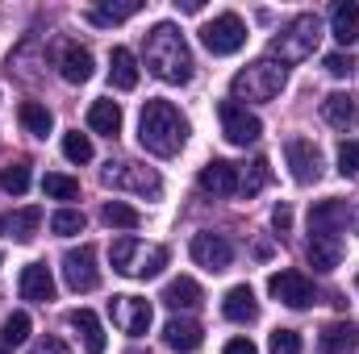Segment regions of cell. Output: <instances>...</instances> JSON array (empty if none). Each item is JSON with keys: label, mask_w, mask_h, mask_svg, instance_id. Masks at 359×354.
<instances>
[{"label": "cell", "mask_w": 359, "mask_h": 354, "mask_svg": "<svg viewBox=\"0 0 359 354\" xmlns=\"http://www.w3.org/2000/svg\"><path fill=\"white\" fill-rule=\"evenodd\" d=\"M138 142H142V150H151L159 159H172L188 142V121L180 117V108L172 100H147L142 117H138Z\"/></svg>", "instance_id": "1"}, {"label": "cell", "mask_w": 359, "mask_h": 354, "mask_svg": "<svg viewBox=\"0 0 359 354\" xmlns=\"http://www.w3.org/2000/svg\"><path fill=\"white\" fill-rule=\"evenodd\" d=\"M147 71L163 84H188L192 80V55H188V42L172 21L155 25L147 34Z\"/></svg>", "instance_id": "2"}, {"label": "cell", "mask_w": 359, "mask_h": 354, "mask_svg": "<svg viewBox=\"0 0 359 354\" xmlns=\"http://www.w3.org/2000/svg\"><path fill=\"white\" fill-rule=\"evenodd\" d=\"M318 42H322V21L313 17V13H297L276 38H271V59H280V63H301V59H309L313 50H318Z\"/></svg>", "instance_id": "3"}, {"label": "cell", "mask_w": 359, "mask_h": 354, "mask_svg": "<svg viewBox=\"0 0 359 354\" xmlns=\"http://www.w3.org/2000/svg\"><path fill=\"white\" fill-rule=\"evenodd\" d=\"M109 259H113V271H121L130 279H155L168 267V246H147V242H138V238L126 234V238L113 242Z\"/></svg>", "instance_id": "4"}, {"label": "cell", "mask_w": 359, "mask_h": 354, "mask_svg": "<svg viewBox=\"0 0 359 354\" xmlns=\"http://www.w3.org/2000/svg\"><path fill=\"white\" fill-rule=\"evenodd\" d=\"M284 84H288L284 63H276V59H259V63L243 67V71L230 80V92H234V100H276Z\"/></svg>", "instance_id": "5"}, {"label": "cell", "mask_w": 359, "mask_h": 354, "mask_svg": "<svg viewBox=\"0 0 359 354\" xmlns=\"http://www.w3.org/2000/svg\"><path fill=\"white\" fill-rule=\"evenodd\" d=\"M100 179L109 187H117V192H134V196H151V200L163 192V179L155 176L151 167H142V163H109Z\"/></svg>", "instance_id": "6"}, {"label": "cell", "mask_w": 359, "mask_h": 354, "mask_svg": "<svg viewBox=\"0 0 359 354\" xmlns=\"http://www.w3.org/2000/svg\"><path fill=\"white\" fill-rule=\"evenodd\" d=\"M201 42H205L209 55H234V50H243V42H247V25H243L238 13H222V17H213V21L201 29Z\"/></svg>", "instance_id": "7"}, {"label": "cell", "mask_w": 359, "mask_h": 354, "mask_svg": "<svg viewBox=\"0 0 359 354\" xmlns=\"http://www.w3.org/2000/svg\"><path fill=\"white\" fill-rule=\"evenodd\" d=\"M222 134H226L230 146H251V142H259L264 121H259L255 113H247V104L226 100V104H222Z\"/></svg>", "instance_id": "8"}, {"label": "cell", "mask_w": 359, "mask_h": 354, "mask_svg": "<svg viewBox=\"0 0 359 354\" xmlns=\"http://www.w3.org/2000/svg\"><path fill=\"white\" fill-rule=\"evenodd\" d=\"M63 279H67V288H72V292H96V288H100L96 250H92L88 242L63 255Z\"/></svg>", "instance_id": "9"}, {"label": "cell", "mask_w": 359, "mask_h": 354, "mask_svg": "<svg viewBox=\"0 0 359 354\" xmlns=\"http://www.w3.org/2000/svg\"><path fill=\"white\" fill-rule=\"evenodd\" d=\"M268 292L288 309H309L313 304V279L301 275V271H276L268 279Z\"/></svg>", "instance_id": "10"}, {"label": "cell", "mask_w": 359, "mask_h": 354, "mask_svg": "<svg viewBox=\"0 0 359 354\" xmlns=\"http://www.w3.org/2000/svg\"><path fill=\"white\" fill-rule=\"evenodd\" d=\"M109 313L121 325V334H130V338H142L151 330V300H142V296H113Z\"/></svg>", "instance_id": "11"}, {"label": "cell", "mask_w": 359, "mask_h": 354, "mask_svg": "<svg viewBox=\"0 0 359 354\" xmlns=\"http://www.w3.org/2000/svg\"><path fill=\"white\" fill-rule=\"evenodd\" d=\"M284 159H288L297 183H318V179H322V155H318V146H313L309 138H292V142L284 146Z\"/></svg>", "instance_id": "12"}, {"label": "cell", "mask_w": 359, "mask_h": 354, "mask_svg": "<svg viewBox=\"0 0 359 354\" xmlns=\"http://www.w3.org/2000/svg\"><path fill=\"white\" fill-rule=\"evenodd\" d=\"M188 250H192L196 267H205V271H226V267L234 263V246L222 234H196Z\"/></svg>", "instance_id": "13"}, {"label": "cell", "mask_w": 359, "mask_h": 354, "mask_svg": "<svg viewBox=\"0 0 359 354\" xmlns=\"http://www.w3.org/2000/svg\"><path fill=\"white\" fill-rule=\"evenodd\" d=\"M347 221H351L347 200H318V204L309 208V229H313V234H339Z\"/></svg>", "instance_id": "14"}, {"label": "cell", "mask_w": 359, "mask_h": 354, "mask_svg": "<svg viewBox=\"0 0 359 354\" xmlns=\"http://www.w3.org/2000/svg\"><path fill=\"white\" fill-rule=\"evenodd\" d=\"M222 313H226V321L251 325V321L259 317V300H255V292H251L247 283H234V288L222 296Z\"/></svg>", "instance_id": "15"}, {"label": "cell", "mask_w": 359, "mask_h": 354, "mask_svg": "<svg viewBox=\"0 0 359 354\" xmlns=\"http://www.w3.org/2000/svg\"><path fill=\"white\" fill-rule=\"evenodd\" d=\"M305 259L313 271H334L343 263V238L339 234H313L309 246H305Z\"/></svg>", "instance_id": "16"}, {"label": "cell", "mask_w": 359, "mask_h": 354, "mask_svg": "<svg viewBox=\"0 0 359 354\" xmlns=\"http://www.w3.org/2000/svg\"><path fill=\"white\" fill-rule=\"evenodd\" d=\"M38 229H42V208H13V213H0V234L13 238V242H29Z\"/></svg>", "instance_id": "17"}, {"label": "cell", "mask_w": 359, "mask_h": 354, "mask_svg": "<svg viewBox=\"0 0 359 354\" xmlns=\"http://www.w3.org/2000/svg\"><path fill=\"white\" fill-rule=\"evenodd\" d=\"M201 338H205V330L196 325V321H188V317H172L168 325H163V346L176 354H192L201 346Z\"/></svg>", "instance_id": "18"}, {"label": "cell", "mask_w": 359, "mask_h": 354, "mask_svg": "<svg viewBox=\"0 0 359 354\" xmlns=\"http://www.w3.org/2000/svg\"><path fill=\"white\" fill-rule=\"evenodd\" d=\"M201 187L213 192V196H234L238 192V167L226 163V159H213L201 167Z\"/></svg>", "instance_id": "19"}, {"label": "cell", "mask_w": 359, "mask_h": 354, "mask_svg": "<svg viewBox=\"0 0 359 354\" xmlns=\"http://www.w3.org/2000/svg\"><path fill=\"white\" fill-rule=\"evenodd\" d=\"M92 50H84V46H76V42H67L63 50H59V76L67 80V84H84V80H92Z\"/></svg>", "instance_id": "20"}, {"label": "cell", "mask_w": 359, "mask_h": 354, "mask_svg": "<svg viewBox=\"0 0 359 354\" xmlns=\"http://www.w3.org/2000/svg\"><path fill=\"white\" fill-rule=\"evenodd\" d=\"M55 296V279H50V271L46 263H29L21 271V300H34V304H46Z\"/></svg>", "instance_id": "21"}, {"label": "cell", "mask_w": 359, "mask_h": 354, "mask_svg": "<svg viewBox=\"0 0 359 354\" xmlns=\"http://www.w3.org/2000/svg\"><path fill=\"white\" fill-rule=\"evenodd\" d=\"M322 117H326L334 129H351V125L359 121L355 96H347V92H330V96L322 100Z\"/></svg>", "instance_id": "22"}, {"label": "cell", "mask_w": 359, "mask_h": 354, "mask_svg": "<svg viewBox=\"0 0 359 354\" xmlns=\"http://www.w3.org/2000/svg\"><path fill=\"white\" fill-rule=\"evenodd\" d=\"M359 346V330L351 321H334V325H326L322 334H318V351L322 354H347Z\"/></svg>", "instance_id": "23"}, {"label": "cell", "mask_w": 359, "mask_h": 354, "mask_svg": "<svg viewBox=\"0 0 359 354\" xmlns=\"http://www.w3.org/2000/svg\"><path fill=\"white\" fill-rule=\"evenodd\" d=\"M201 300H205V292H201V283L192 275H176L163 288V304L168 309H201Z\"/></svg>", "instance_id": "24"}, {"label": "cell", "mask_w": 359, "mask_h": 354, "mask_svg": "<svg viewBox=\"0 0 359 354\" xmlns=\"http://www.w3.org/2000/svg\"><path fill=\"white\" fill-rule=\"evenodd\" d=\"M67 321H72V330L80 334L84 351H88V354H104L109 342H104V330H100V321H96V313H92V309H76Z\"/></svg>", "instance_id": "25"}, {"label": "cell", "mask_w": 359, "mask_h": 354, "mask_svg": "<svg viewBox=\"0 0 359 354\" xmlns=\"http://www.w3.org/2000/svg\"><path fill=\"white\" fill-rule=\"evenodd\" d=\"M330 34H334L343 46L359 42V4H351V0H339V4L330 8Z\"/></svg>", "instance_id": "26"}, {"label": "cell", "mask_w": 359, "mask_h": 354, "mask_svg": "<svg viewBox=\"0 0 359 354\" xmlns=\"http://www.w3.org/2000/svg\"><path fill=\"white\" fill-rule=\"evenodd\" d=\"M88 129H92V134H104V138H113V134L121 129V104H117V100H92V108H88Z\"/></svg>", "instance_id": "27"}, {"label": "cell", "mask_w": 359, "mask_h": 354, "mask_svg": "<svg viewBox=\"0 0 359 354\" xmlns=\"http://www.w3.org/2000/svg\"><path fill=\"white\" fill-rule=\"evenodd\" d=\"M109 76H113V84H117L121 92L138 88V59H134V50L117 46V50H113V59H109Z\"/></svg>", "instance_id": "28"}, {"label": "cell", "mask_w": 359, "mask_h": 354, "mask_svg": "<svg viewBox=\"0 0 359 354\" xmlns=\"http://www.w3.org/2000/svg\"><path fill=\"white\" fill-rule=\"evenodd\" d=\"M100 221H104L109 229H138V225H142V213H138L134 204H126V200H109V204L100 208Z\"/></svg>", "instance_id": "29"}, {"label": "cell", "mask_w": 359, "mask_h": 354, "mask_svg": "<svg viewBox=\"0 0 359 354\" xmlns=\"http://www.w3.org/2000/svg\"><path fill=\"white\" fill-rule=\"evenodd\" d=\"M17 117H21V125H25L34 138H46V134H50V125H55L50 108H46V104H38V100H25V104L17 108Z\"/></svg>", "instance_id": "30"}, {"label": "cell", "mask_w": 359, "mask_h": 354, "mask_svg": "<svg viewBox=\"0 0 359 354\" xmlns=\"http://www.w3.org/2000/svg\"><path fill=\"white\" fill-rule=\"evenodd\" d=\"M138 8H142V0H126V4H96V8H92V21H96V25H117V21H130Z\"/></svg>", "instance_id": "31"}, {"label": "cell", "mask_w": 359, "mask_h": 354, "mask_svg": "<svg viewBox=\"0 0 359 354\" xmlns=\"http://www.w3.org/2000/svg\"><path fill=\"white\" fill-rule=\"evenodd\" d=\"M29 338V313H8L4 325H0V342L4 346H21Z\"/></svg>", "instance_id": "32"}, {"label": "cell", "mask_w": 359, "mask_h": 354, "mask_svg": "<svg viewBox=\"0 0 359 354\" xmlns=\"http://www.w3.org/2000/svg\"><path fill=\"white\" fill-rule=\"evenodd\" d=\"M63 155H67L72 163H92V138L88 134H80V129L63 134Z\"/></svg>", "instance_id": "33"}, {"label": "cell", "mask_w": 359, "mask_h": 354, "mask_svg": "<svg viewBox=\"0 0 359 354\" xmlns=\"http://www.w3.org/2000/svg\"><path fill=\"white\" fill-rule=\"evenodd\" d=\"M42 192H46L50 200H76V196H80V183L72 176H55V171H50V176L42 179Z\"/></svg>", "instance_id": "34"}, {"label": "cell", "mask_w": 359, "mask_h": 354, "mask_svg": "<svg viewBox=\"0 0 359 354\" xmlns=\"http://www.w3.org/2000/svg\"><path fill=\"white\" fill-rule=\"evenodd\" d=\"M50 229H55L59 238H72V234H84V213H76V208H59V213L50 217Z\"/></svg>", "instance_id": "35"}, {"label": "cell", "mask_w": 359, "mask_h": 354, "mask_svg": "<svg viewBox=\"0 0 359 354\" xmlns=\"http://www.w3.org/2000/svg\"><path fill=\"white\" fill-rule=\"evenodd\" d=\"M0 187H4L8 196H21V192L29 187V163H13V167H4V171H0Z\"/></svg>", "instance_id": "36"}, {"label": "cell", "mask_w": 359, "mask_h": 354, "mask_svg": "<svg viewBox=\"0 0 359 354\" xmlns=\"http://www.w3.org/2000/svg\"><path fill=\"white\" fill-rule=\"evenodd\" d=\"M268 176H271V171H268V159H255V163H251V171L238 179V192H243V196H255V192H264Z\"/></svg>", "instance_id": "37"}, {"label": "cell", "mask_w": 359, "mask_h": 354, "mask_svg": "<svg viewBox=\"0 0 359 354\" xmlns=\"http://www.w3.org/2000/svg\"><path fill=\"white\" fill-rule=\"evenodd\" d=\"M268 346H271V354H301V334L297 330H276Z\"/></svg>", "instance_id": "38"}, {"label": "cell", "mask_w": 359, "mask_h": 354, "mask_svg": "<svg viewBox=\"0 0 359 354\" xmlns=\"http://www.w3.org/2000/svg\"><path fill=\"white\" fill-rule=\"evenodd\" d=\"M339 171L343 176H359V142H343L339 146Z\"/></svg>", "instance_id": "39"}, {"label": "cell", "mask_w": 359, "mask_h": 354, "mask_svg": "<svg viewBox=\"0 0 359 354\" xmlns=\"http://www.w3.org/2000/svg\"><path fill=\"white\" fill-rule=\"evenodd\" d=\"M271 225H276V234H288L292 229V208L288 204H276L271 208Z\"/></svg>", "instance_id": "40"}, {"label": "cell", "mask_w": 359, "mask_h": 354, "mask_svg": "<svg viewBox=\"0 0 359 354\" xmlns=\"http://www.w3.org/2000/svg\"><path fill=\"white\" fill-rule=\"evenodd\" d=\"M29 354H67V346L59 338H38V342H29Z\"/></svg>", "instance_id": "41"}, {"label": "cell", "mask_w": 359, "mask_h": 354, "mask_svg": "<svg viewBox=\"0 0 359 354\" xmlns=\"http://www.w3.org/2000/svg\"><path fill=\"white\" fill-rule=\"evenodd\" d=\"M351 67H355V63H351L347 55H326V71H330V76H347Z\"/></svg>", "instance_id": "42"}, {"label": "cell", "mask_w": 359, "mask_h": 354, "mask_svg": "<svg viewBox=\"0 0 359 354\" xmlns=\"http://www.w3.org/2000/svg\"><path fill=\"white\" fill-rule=\"evenodd\" d=\"M222 354H259V351H255L251 338H234V342H226V351Z\"/></svg>", "instance_id": "43"}, {"label": "cell", "mask_w": 359, "mask_h": 354, "mask_svg": "<svg viewBox=\"0 0 359 354\" xmlns=\"http://www.w3.org/2000/svg\"><path fill=\"white\" fill-rule=\"evenodd\" d=\"M355 229H359V208H355Z\"/></svg>", "instance_id": "44"}, {"label": "cell", "mask_w": 359, "mask_h": 354, "mask_svg": "<svg viewBox=\"0 0 359 354\" xmlns=\"http://www.w3.org/2000/svg\"><path fill=\"white\" fill-rule=\"evenodd\" d=\"M0 354H8V351H4V346H0Z\"/></svg>", "instance_id": "45"}]
</instances>
